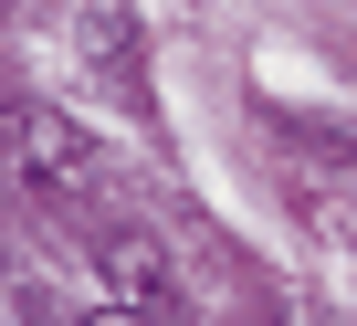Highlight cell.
I'll use <instances>...</instances> for the list:
<instances>
[{
	"label": "cell",
	"mask_w": 357,
	"mask_h": 326,
	"mask_svg": "<svg viewBox=\"0 0 357 326\" xmlns=\"http://www.w3.org/2000/svg\"><path fill=\"white\" fill-rule=\"evenodd\" d=\"M84 326H168V316H158V305H126V295H116V305H95Z\"/></svg>",
	"instance_id": "cell-3"
},
{
	"label": "cell",
	"mask_w": 357,
	"mask_h": 326,
	"mask_svg": "<svg viewBox=\"0 0 357 326\" xmlns=\"http://www.w3.org/2000/svg\"><path fill=\"white\" fill-rule=\"evenodd\" d=\"M95 263H105V284H116L126 305L178 316V274H168V253H158V242H137V232H95Z\"/></svg>",
	"instance_id": "cell-2"
},
{
	"label": "cell",
	"mask_w": 357,
	"mask_h": 326,
	"mask_svg": "<svg viewBox=\"0 0 357 326\" xmlns=\"http://www.w3.org/2000/svg\"><path fill=\"white\" fill-rule=\"evenodd\" d=\"M0 190H22V200H74V190H95V147H84L53 105H0Z\"/></svg>",
	"instance_id": "cell-1"
}]
</instances>
